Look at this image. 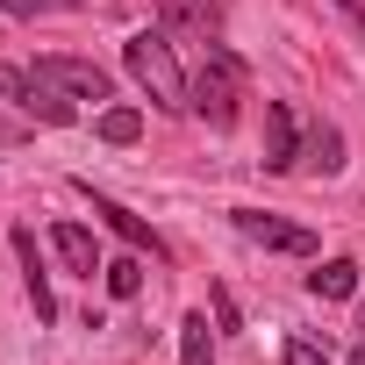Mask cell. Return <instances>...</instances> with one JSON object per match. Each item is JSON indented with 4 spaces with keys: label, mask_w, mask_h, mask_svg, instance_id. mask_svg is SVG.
I'll list each match as a JSON object with an SVG mask.
<instances>
[{
    "label": "cell",
    "mask_w": 365,
    "mask_h": 365,
    "mask_svg": "<svg viewBox=\"0 0 365 365\" xmlns=\"http://www.w3.org/2000/svg\"><path fill=\"white\" fill-rule=\"evenodd\" d=\"M122 65L136 72V86H143L165 115H179V108H187V72H179V58H172L165 29H136V36L122 43Z\"/></svg>",
    "instance_id": "obj_1"
},
{
    "label": "cell",
    "mask_w": 365,
    "mask_h": 365,
    "mask_svg": "<svg viewBox=\"0 0 365 365\" xmlns=\"http://www.w3.org/2000/svg\"><path fill=\"white\" fill-rule=\"evenodd\" d=\"M237 101H244V65H237L222 43H208L201 72L187 79V108H194L208 129H230V122H237Z\"/></svg>",
    "instance_id": "obj_2"
},
{
    "label": "cell",
    "mask_w": 365,
    "mask_h": 365,
    "mask_svg": "<svg viewBox=\"0 0 365 365\" xmlns=\"http://www.w3.org/2000/svg\"><path fill=\"white\" fill-rule=\"evenodd\" d=\"M29 72H43L51 86H65L72 101H108V93H115V79H108L93 58H36Z\"/></svg>",
    "instance_id": "obj_3"
},
{
    "label": "cell",
    "mask_w": 365,
    "mask_h": 365,
    "mask_svg": "<svg viewBox=\"0 0 365 365\" xmlns=\"http://www.w3.org/2000/svg\"><path fill=\"white\" fill-rule=\"evenodd\" d=\"M237 230H244L251 244H265V251H294V258H308V251H315V230L279 222V215H265V208H237Z\"/></svg>",
    "instance_id": "obj_4"
},
{
    "label": "cell",
    "mask_w": 365,
    "mask_h": 365,
    "mask_svg": "<svg viewBox=\"0 0 365 365\" xmlns=\"http://www.w3.org/2000/svg\"><path fill=\"white\" fill-rule=\"evenodd\" d=\"M158 15H165V29H179V36H201V43L222 36V0H158Z\"/></svg>",
    "instance_id": "obj_5"
},
{
    "label": "cell",
    "mask_w": 365,
    "mask_h": 365,
    "mask_svg": "<svg viewBox=\"0 0 365 365\" xmlns=\"http://www.w3.org/2000/svg\"><path fill=\"white\" fill-rule=\"evenodd\" d=\"M86 194H93V187H86ZM93 215H101V222H108V230H115L122 244H136V251H150V258H165V244H158V230H150L143 215H129L122 201H108V194H93Z\"/></svg>",
    "instance_id": "obj_6"
},
{
    "label": "cell",
    "mask_w": 365,
    "mask_h": 365,
    "mask_svg": "<svg viewBox=\"0 0 365 365\" xmlns=\"http://www.w3.org/2000/svg\"><path fill=\"white\" fill-rule=\"evenodd\" d=\"M15 258H22V287H29V301H36V322H58V294H51V272H43L29 230H15Z\"/></svg>",
    "instance_id": "obj_7"
},
{
    "label": "cell",
    "mask_w": 365,
    "mask_h": 365,
    "mask_svg": "<svg viewBox=\"0 0 365 365\" xmlns=\"http://www.w3.org/2000/svg\"><path fill=\"white\" fill-rule=\"evenodd\" d=\"M294 158H301L294 115H287V101H272V108H265V165H272V172H294Z\"/></svg>",
    "instance_id": "obj_8"
},
{
    "label": "cell",
    "mask_w": 365,
    "mask_h": 365,
    "mask_svg": "<svg viewBox=\"0 0 365 365\" xmlns=\"http://www.w3.org/2000/svg\"><path fill=\"white\" fill-rule=\"evenodd\" d=\"M51 244H58V258L79 272V279H93L101 272V251H93V230H79V222H58L51 230Z\"/></svg>",
    "instance_id": "obj_9"
},
{
    "label": "cell",
    "mask_w": 365,
    "mask_h": 365,
    "mask_svg": "<svg viewBox=\"0 0 365 365\" xmlns=\"http://www.w3.org/2000/svg\"><path fill=\"white\" fill-rule=\"evenodd\" d=\"M179 365H215V336H208V315L201 308L179 322Z\"/></svg>",
    "instance_id": "obj_10"
},
{
    "label": "cell",
    "mask_w": 365,
    "mask_h": 365,
    "mask_svg": "<svg viewBox=\"0 0 365 365\" xmlns=\"http://www.w3.org/2000/svg\"><path fill=\"white\" fill-rule=\"evenodd\" d=\"M351 287H358V265H351V258H329L322 272H308V294H315V301H344Z\"/></svg>",
    "instance_id": "obj_11"
},
{
    "label": "cell",
    "mask_w": 365,
    "mask_h": 365,
    "mask_svg": "<svg viewBox=\"0 0 365 365\" xmlns=\"http://www.w3.org/2000/svg\"><path fill=\"white\" fill-rule=\"evenodd\" d=\"M294 165L336 172V165H344V136H336V129H308V143H301V158H294Z\"/></svg>",
    "instance_id": "obj_12"
},
{
    "label": "cell",
    "mask_w": 365,
    "mask_h": 365,
    "mask_svg": "<svg viewBox=\"0 0 365 365\" xmlns=\"http://www.w3.org/2000/svg\"><path fill=\"white\" fill-rule=\"evenodd\" d=\"M101 279H108V294H115V301H136V294H143V265H136V258L101 265Z\"/></svg>",
    "instance_id": "obj_13"
},
{
    "label": "cell",
    "mask_w": 365,
    "mask_h": 365,
    "mask_svg": "<svg viewBox=\"0 0 365 365\" xmlns=\"http://www.w3.org/2000/svg\"><path fill=\"white\" fill-rule=\"evenodd\" d=\"M101 136H108V143H136V136H143V115H136V108H108V115H101Z\"/></svg>",
    "instance_id": "obj_14"
},
{
    "label": "cell",
    "mask_w": 365,
    "mask_h": 365,
    "mask_svg": "<svg viewBox=\"0 0 365 365\" xmlns=\"http://www.w3.org/2000/svg\"><path fill=\"white\" fill-rule=\"evenodd\" d=\"M29 86H36V79H29L22 65H8V58H0V101H15V108H22V101H29Z\"/></svg>",
    "instance_id": "obj_15"
},
{
    "label": "cell",
    "mask_w": 365,
    "mask_h": 365,
    "mask_svg": "<svg viewBox=\"0 0 365 365\" xmlns=\"http://www.w3.org/2000/svg\"><path fill=\"white\" fill-rule=\"evenodd\" d=\"M287 365H329V351L308 344V336H294V344H287Z\"/></svg>",
    "instance_id": "obj_16"
},
{
    "label": "cell",
    "mask_w": 365,
    "mask_h": 365,
    "mask_svg": "<svg viewBox=\"0 0 365 365\" xmlns=\"http://www.w3.org/2000/svg\"><path fill=\"white\" fill-rule=\"evenodd\" d=\"M329 8H336V15H344V22H351V29L365 36V0H329Z\"/></svg>",
    "instance_id": "obj_17"
},
{
    "label": "cell",
    "mask_w": 365,
    "mask_h": 365,
    "mask_svg": "<svg viewBox=\"0 0 365 365\" xmlns=\"http://www.w3.org/2000/svg\"><path fill=\"white\" fill-rule=\"evenodd\" d=\"M8 15H36V8H51V0H0ZM58 8H72V0H58Z\"/></svg>",
    "instance_id": "obj_18"
},
{
    "label": "cell",
    "mask_w": 365,
    "mask_h": 365,
    "mask_svg": "<svg viewBox=\"0 0 365 365\" xmlns=\"http://www.w3.org/2000/svg\"><path fill=\"white\" fill-rule=\"evenodd\" d=\"M15 136H22V129H8V122H0V143H15Z\"/></svg>",
    "instance_id": "obj_19"
},
{
    "label": "cell",
    "mask_w": 365,
    "mask_h": 365,
    "mask_svg": "<svg viewBox=\"0 0 365 365\" xmlns=\"http://www.w3.org/2000/svg\"><path fill=\"white\" fill-rule=\"evenodd\" d=\"M351 365H365V344H358V351H351Z\"/></svg>",
    "instance_id": "obj_20"
}]
</instances>
